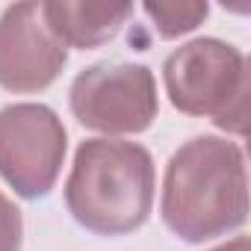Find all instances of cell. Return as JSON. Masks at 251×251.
<instances>
[{"mask_svg":"<svg viewBox=\"0 0 251 251\" xmlns=\"http://www.w3.org/2000/svg\"><path fill=\"white\" fill-rule=\"evenodd\" d=\"M248 216V175L239 145L219 136L189 139L163 180V219L186 242L236 230Z\"/></svg>","mask_w":251,"mask_h":251,"instance_id":"1","label":"cell"},{"mask_svg":"<svg viewBox=\"0 0 251 251\" xmlns=\"http://www.w3.org/2000/svg\"><path fill=\"white\" fill-rule=\"evenodd\" d=\"M65 204L92 233L118 236L136 230L145 225L154 204L151 154L136 142H83L65 183Z\"/></svg>","mask_w":251,"mask_h":251,"instance_id":"2","label":"cell"},{"mask_svg":"<svg viewBox=\"0 0 251 251\" xmlns=\"http://www.w3.org/2000/svg\"><path fill=\"white\" fill-rule=\"evenodd\" d=\"M163 80L172 103L186 115H210L222 130L245 136L248 130V62L219 39H195L177 48L166 65Z\"/></svg>","mask_w":251,"mask_h":251,"instance_id":"3","label":"cell"},{"mask_svg":"<svg viewBox=\"0 0 251 251\" xmlns=\"http://www.w3.org/2000/svg\"><path fill=\"white\" fill-rule=\"evenodd\" d=\"M71 112L98 133H142L157 115V83L145 65L98 62L71 83Z\"/></svg>","mask_w":251,"mask_h":251,"instance_id":"4","label":"cell"},{"mask_svg":"<svg viewBox=\"0 0 251 251\" xmlns=\"http://www.w3.org/2000/svg\"><path fill=\"white\" fill-rule=\"evenodd\" d=\"M65 157V127L45 103H12L0 109V175L21 198L53 189Z\"/></svg>","mask_w":251,"mask_h":251,"instance_id":"5","label":"cell"},{"mask_svg":"<svg viewBox=\"0 0 251 251\" xmlns=\"http://www.w3.org/2000/svg\"><path fill=\"white\" fill-rule=\"evenodd\" d=\"M65 65V45L48 30L42 3H15L0 18V86L39 92Z\"/></svg>","mask_w":251,"mask_h":251,"instance_id":"6","label":"cell"},{"mask_svg":"<svg viewBox=\"0 0 251 251\" xmlns=\"http://www.w3.org/2000/svg\"><path fill=\"white\" fill-rule=\"evenodd\" d=\"M133 12L130 3H42V18L48 30L71 48H98L109 42Z\"/></svg>","mask_w":251,"mask_h":251,"instance_id":"7","label":"cell"},{"mask_svg":"<svg viewBox=\"0 0 251 251\" xmlns=\"http://www.w3.org/2000/svg\"><path fill=\"white\" fill-rule=\"evenodd\" d=\"M142 9L163 39H177L207 18V3H198V0H180V3L177 0H157V3L148 0Z\"/></svg>","mask_w":251,"mask_h":251,"instance_id":"8","label":"cell"},{"mask_svg":"<svg viewBox=\"0 0 251 251\" xmlns=\"http://www.w3.org/2000/svg\"><path fill=\"white\" fill-rule=\"evenodd\" d=\"M21 248V210L0 192V251Z\"/></svg>","mask_w":251,"mask_h":251,"instance_id":"9","label":"cell"},{"mask_svg":"<svg viewBox=\"0 0 251 251\" xmlns=\"http://www.w3.org/2000/svg\"><path fill=\"white\" fill-rule=\"evenodd\" d=\"M213 251H251V242H248V236H236V239H230V242H225Z\"/></svg>","mask_w":251,"mask_h":251,"instance_id":"10","label":"cell"}]
</instances>
